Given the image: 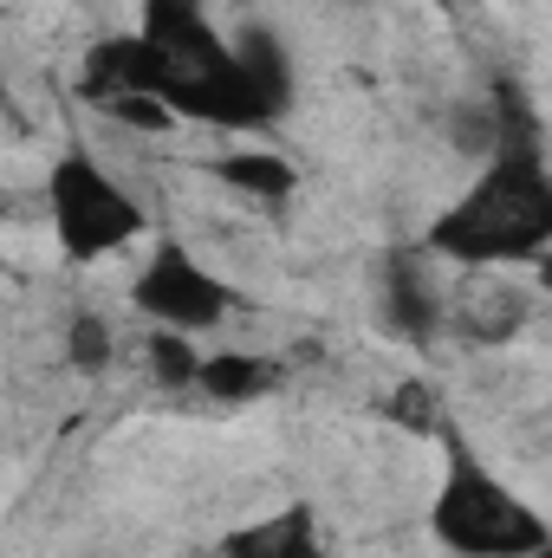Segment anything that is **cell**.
<instances>
[{
	"label": "cell",
	"instance_id": "obj_2",
	"mask_svg": "<svg viewBox=\"0 0 552 558\" xmlns=\"http://www.w3.org/2000/svg\"><path fill=\"white\" fill-rule=\"evenodd\" d=\"M429 526H435V539L448 553L461 558H527L552 533L494 468H481L461 448L448 454V481H442V494L429 507Z\"/></svg>",
	"mask_w": 552,
	"mask_h": 558
},
{
	"label": "cell",
	"instance_id": "obj_9",
	"mask_svg": "<svg viewBox=\"0 0 552 558\" xmlns=\"http://www.w3.org/2000/svg\"><path fill=\"white\" fill-rule=\"evenodd\" d=\"M527 558H552V533H547V539H540V546H533Z\"/></svg>",
	"mask_w": 552,
	"mask_h": 558
},
{
	"label": "cell",
	"instance_id": "obj_5",
	"mask_svg": "<svg viewBox=\"0 0 552 558\" xmlns=\"http://www.w3.org/2000/svg\"><path fill=\"white\" fill-rule=\"evenodd\" d=\"M228 558H325V546H319V526L305 507H279L267 520L241 526L228 539Z\"/></svg>",
	"mask_w": 552,
	"mask_h": 558
},
{
	"label": "cell",
	"instance_id": "obj_3",
	"mask_svg": "<svg viewBox=\"0 0 552 558\" xmlns=\"http://www.w3.org/2000/svg\"><path fill=\"white\" fill-rule=\"evenodd\" d=\"M46 215H52V234L72 260H98V254H118L124 241H137L143 208L137 195L85 149H65L46 175Z\"/></svg>",
	"mask_w": 552,
	"mask_h": 558
},
{
	"label": "cell",
	"instance_id": "obj_6",
	"mask_svg": "<svg viewBox=\"0 0 552 558\" xmlns=\"http://www.w3.org/2000/svg\"><path fill=\"white\" fill-rule=\"evenodd\" d=\"M215 175H221L228 189H248V195H267V202H279V195H292V189H299L292 162H286V156H274V149H241V156H221V162H215Z\"/></svg>",
	"mask_w": 552,
	"mask_h": 558
},
{
	"label": "cell",
	"instance_id": "obj_1",
	"mask_svg": "<svg viewBox=\"0 0 552 558\" xmlns=\"http://www.w3.org/2000/svg\"><path fill=\"white\" fill-rule=\"evenodd\" d=\"M461 267H520L552 247V175L527 143H501L494 162L429 234Z\"/></svg>",
	"mask_w": 552,
	"mask_h": 558
},
{
	"label": "cell",
	"instance_id": "obj_8",
	"mask_svg": "<svg viewBox=\"0 0 552 558\" xmlns=\"http://www.w3.org/2000/svg\"><path fill=\"white\" fill-rule=\"evenodd\" d=\"M540 286H547V292H552V247H547V254H540Z\"/></svg>",
	"mask_w": 552,
	"mask_h": 558
},
{
	"label": "cell",
	"instance_id": "obj_4",
	"mask_svg": "<svg viewBox=\"0 0 552 558\" xmlns=\"http://www.w3.org/2000/svg\"><path fill=\"white\" fill-rule=\"evenodd\" d=\"M131 299L156 325H169V331H208V325L228 318V286L208 274L189 247H176V241H163L149 254V267L137 274Z\"/></svg>",
	"mask_w": 552,
	"mask_h": 558
},
{
	"label": "cell",
	"instance_id": "obj_7",
	"mask_svg": "<svg viewBox=\"0 0 552 558\" xmlns=\"http://www.w3.org/2000/svg\"><path fill=\"white\" fill-rule=\"evenodd\" d=\"M391 318L404 331H429L435 325V292H429V279L416 274V267H397L391 274Z\"/></svg>",
	"mask_w": 552,
	"mask_h": 558
}]
</instances>
